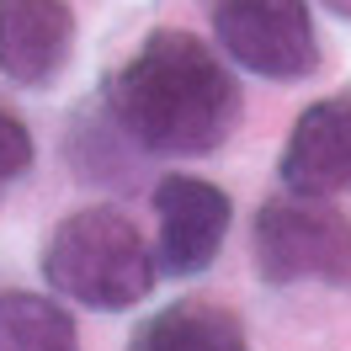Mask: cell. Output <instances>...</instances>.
Wrapping results in <instances>:
<instances>
[{
  "instance_id": "6da1fadb",
  "label": "cell",
  "mask_w": 351,
  "mask_h": 351,
  "mask_svg": "<svg viewBox=\"0 0 351 351\" xmlns=\"http://www.w3.org/2000/svg\"><path fill=\"white\" fill-rule=\"evenodd\" d=\"M107 117L144 154L197 160L229 144L240 86L219 48L186 27H154L107 80Z\"/></svg>"
},
{
  "instance_id": "7a4b0ae2",
  "label": "cell",
  "mask_w": 351,
  "mask_h": 351,
  "mask_svg": "<svg viewBox=\"0 0 351 351\" xmlns=\"http://www.w3.org/2000/svg\"><path fill=\"white\" fill-rule=\"evenodd\" d=\"M154 250L144 245L138 223L123 208H80L59 219V229L43 245V277L48 287L69 298V304H86L96 314H123V308L144 304L154 287Z\"/></svg>"
},
{
  "instance_id": "3957f363",
  "label": "cell",
  "mask_w": 351,
  "mask_h": 351,
  "mask_svg": "<svg viewBox=\"0 0 351 351\" xmlns=\"http://www.w3.org/2000/svg\"><path fill=\"white\" fill-rule=\"evenodd\" d=\"M250 261L271 287H351V219L325 208V197H271L250 223Z\"/></svg>"
},
{
  "instance_id": "277c9868",
  "label": "cell",
  "mask_w": 351,
  "mask_h": 351,
  "mask_svg": "<svg viewBox=\"0 0 351 351\" xmlns=\"http://www.w3.org/2000/svg\"><path fill=\"white\" fill-rule=\"evenodd\" d=\"M208 16L223 59L261 80H308L325 59L308 0H213Z\"/></svg>"
},
{
  "instance_id": "5b68a950",
  "label": "cell",
  "mask_w": 351,
  "mask_h": 351,
  "mask_svg": "<svg viewBox=\"0 0 351 351\" xmlns=\"http://www.w3.org/2000/svg\"><path fill=\"white\" fill-rule=\"evenodd\" d=\"M154 219H160L154 266L171 271V277H197L223 250L234 202L223 186L202 181V176H165L154 186Z\"/></svg>"
},
{
  "instance_id": "8992f818",
  "label": "cell",
  "mask_w": 351,
  "mask_h": 351,
  "mask_svg": "<svg viewBox=\"0 0 351 351\" xmlns=\"http://www.w3.org/2000/svg\"><path fill=\"white\" fill-rule=\"evenodd\" d=\"M287 192L298 197H341L351 192V90L319 96L298 112V123L277 160Z\"/></svg>"
},
{
  "instance_id": "52a82bcc",
  "label": "cell",
  "mask_w": 351,
  "mask_h": 351,
  "mask_svg": "<svg viewBox=\"0 0 351 351\" xmlns=\"http://www.w3.org/2000/svg\"><path fill=\"white\" fill-rule=\"evenodd\" d=\"M75 53V11L64 0H0V75L11 86L59 80Z\"/></svg>"
},
{
  "instance_id": "ba28073f",
  "label": "cell",
  "mask_w": 351,
  "mask_h": 351,
  "mask_svg": "<svg viewBox=\"0 0 351 351\" xmlns=\"http://www.w3.org/2000/svg\"><path fill=\"white\" fill-rule=\"evenodd\" d=\"M128 351H250V346H245V325L229 308L208 304V298H181L133 330Z\"/></svg>"
},
{
  "instance_id": "9c48e42d",
  "label": "cell",
  "mask_w": 351,
  "mask_h": 351,
  "mask_svg": "<svg viewBox=\"0 0 351 351\" xmlns=\"http://www.w3.org/2000/svg\"><path fill=\"white\" fill-rule=\"evenodd\" d=\"M0 351H80V330L64 304L43 293H0Z\"/></svg>"
},
{
  "instance_id": "30bf717a",
  "label": "cell",
  "mask_w": 351,
  "mask_h": 351,
  "mask_svg": "<svg viewBox=\"0 0 351 351\" xmlns=\"http://www.w3.org/2000/svg\"><path fill=\"white\" fill-rule=\"evenodd\" d=\"M27 171H32V133L16 112L0 107V186L22 181Z\"/></svg>"
},
{
  "instance_id": "8fae6325",
  "label": "cell",
  "mask_w": 351,
  "mask_h": 351,
  "mask_svg": "<svg viewBox=\"0 0 351 351\" xmlns=\"http://www.w3.org/2000/svg\"><path fill=\"white\" fill-rule=\"evenodd\" d=\"M319 5H325V11H335V16H346V22H351V0H319Z\"/></svg>"
}]
</instances>
